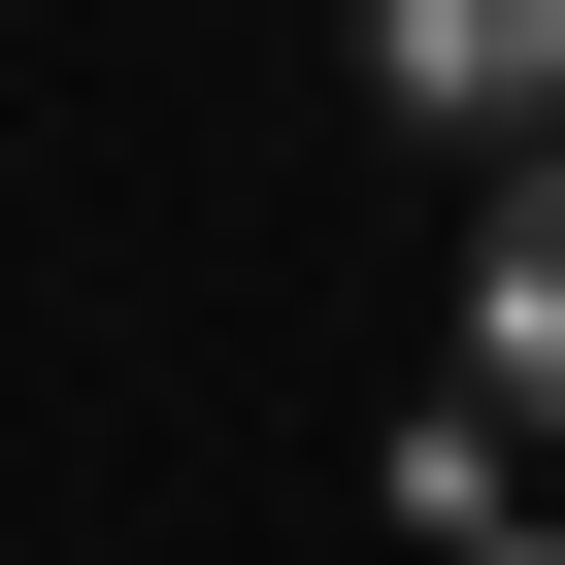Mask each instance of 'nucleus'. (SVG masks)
Returning <instances> with one entry per match:
<instances>
[{
  "mask_svg": "<svg viewBox=\"0 0 565 565\" xmlns=\"http://www.w3.org/2000/svg\"><path fill=\"white\" fill-rule=\"evenodd\" d=\"M366 67H399L433 134H499V167H532V134H565V0H366Z\"/></svg>",
  "mask_w": 565,
  "mask_h": 565,
  "instance_id": "nucleus-1",
  "label": "nucleus"
},
{
  "mask_svg": "<svg viewBox=\"0 0 565 565\" xmlns=\"http://www.w3.org/2000/svg\"><path fill=\"white\" fill-rule=\"evenodd\" d=\"M466 333H499V399H565V134H532V200H499V300H466Z\"/></svg>",
  "mask_w": 565,
  "mask_h": 565,
  "instance_id": "nucleus-2",
  "label": "nucleus"
}]
</instances>
